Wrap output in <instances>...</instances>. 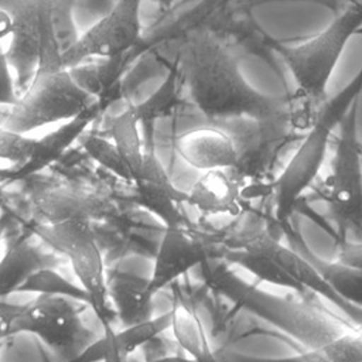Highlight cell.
<instances>
[{"label": "cell", "mask_w": 362, "mask_h": 362, "mask_svg": "<svg viewBox=\"0 0 362 362\" xmlns=\"http://www.w3.org/2000/svg\"><path fill=\"white\" fill-rule=\"evenodd\" d=\"M96 100L76 85L66 68L37 71L3 126L28 134L42 126L72 119Z\"/></svg>", "instance_id": "52a82bcc"}, {"label": "cell", "mask_w": 362, "mask_h": 362, "mask_svg": "<svg viewBox=\"0 0 362 362\" xmlns=\"http://www.w3.org/2000/svg\"><path fill=\"white\" fill-rule=\"evenodd\" d=\"M222 259L229 264H235L247 270L256 277L257 281L270 283L277 287L291 290L301 297H308L313 294L307 291L301 284H298L293 277H290L273 259L257 250L245 247H226Z\"/></svg>", "instance_id": "cb8c5ba5"}, {"label": "cell", "mask_w": 362, "mask_h": 362, "mask_svg": "<svg viewBox=\"0 0 362 362\" xmlns=\"http://www.w3.org/2000/svg\"><path fill=\"white\" fill-rule=\"evenodd\" d=\"M245 185L230 170H208L187 191V205L204 216H239L245 212Z\"/></svg>", "instance_id": "2e32d148"}, {"label": "cell", "mask_w": 362, "mask_h": 362, "mask_svg": "<svg viewBox=\"0 0 362 362\" xmlns=\"http://www.w3.org/2000/svg\"><path fill=\"white\" fill-rule=\"evenodd\" d=\"M75 0H52V24L61 52H65L78 40L79 33L72 16Z\"/></svg>", "instance_id": "f1b7e54d"}, {"label": "cell", "mask_w": 362, "mask_h": 362, "mask_svg": "<svg viewBox=\"0 0 362 362\" xmlns=\"http://www.w3.org/2000/svg\"><path fill=\"white\" fill-rule=\"evenodd\" d=\"M78 141L90 156V158H93L99 165L115 174L126 184L132 185L133 175L112 140L85 129L78 137Z\"/></svg>", "instance_id": "83f0119b"}, {"label": "cell", "mask_w": 362, "mask_h": 362, "mask_svg": "<svg viewBox=\"0 0 362 362\" xmlns=\"http://www.w3.org/2000/svg\"><path fill=\"white\" fill-rule=\"evenodd\" d=\"M4 345H6V344H4V342H1V341H0V349H1V348H3V346H4Z\"/></svg>", "instance_id": "74e56055"}, {"label": "cell", "mask_w": 362, "mask_h": 362, "mask_svg": "<svg viewBox=\"0 0 362 362\" xmlns=\"http://www.w3.org/2000/svg\"><path fill=\"white\" fill-rule=\"evenodd\" d=\"M141 0H117L116 4L62 52V66L71 68L89 58H107L132 51L140 41Z\"/></svg>", "instance_id": "8fae6325"}, {"label": "cell", "mask_w": 362, "mask_h": 362, "mask_svg": "<svg viewBox=\"0 0 362 362\" xmlns=\"http://www.w3.org/2000/svg\"><path fill=\"white\" fill-rule=\"evenodd\" d=\"M7 225H8V216L7 215H1L0 216V242H1V238L7 229Z\"/></svg>", "instance_id": "d590c367"}, {"label": "cell", "mask_w": 362, "mask_h": 362, "mask_svg": "<svg viewBox=\"0 0 362 362\" xmlns=\"http://www.w3.org/2000/svg\"><path fill=\"white\" fill-rule=\"evenodd\" d=\"M106 287L116 318L123 327L153 317L154 296L148 291V277L112 270L106 274Z\"/></svg>", "instance_id": "44dd1931"}, {"label": "cell", "mask_w": 362, "mask_h": 362, "mask_svg": "<svg viewBox=\"0 0 362 362\" xmlns=\"http://www.w3.org/2000/svg\"><path fill=\"white\" fill-rule=\"evenodd\" d=\"M338 247V259L362 270V240L344 239L335 242Z\"/></svg>", "instance_id": "d6a6232c"}, {"label": "cell", "mask_w": 362, "mask_h": 362, "mask_svg": "<svg viewBox=\"0 0 362 362\" xmlns=\"http://www.w3.org/2000/svg\"><path fill=\"white\" fill-rule=\"evenodd\" d=\"M222 126L232 137L238 160L233 168H229L245 185L246 191L266 189L270 195V182L267 181L283 148L300 140L304 133L293 129L288 115L270 119L233 117L211 122Z\"/></svg>", "instance_id": "8992f818"}, {"label": "cell", "mask_w": 362, "mask_h": 362, "mask_svg": "<svg viewBox=\"0 0 362 362\" xmlns=\"http://www.w3.org/2000/svg\"><path fill=\"white\" fill-rule=\"evenodd\" d=\"M17 293H34L48 296H64L82 301L90 307V297L82 286L66 280L57 267H44L30 274L17 288Z\"/></svg>", "instance_id": "4316f807"}, {"label": "cell", "mask_w": 362, "mask_h": 362, "mask_svg": "<svg viewBox=\"0 0 362 362\" xmlns=\"http://www.w3.org/2000/svg\"><path fill=\"white\" fill-rule=\"evenodd\" d=\"M273 218V216H272ZM274 221V219H273ZM277 229L287 243L300 252L328 283V286L344 300L362 307V270L342 260L329 262L320 257L305 242L300 230L293 223V216L286 222H276Z\"/></svg>", "instance_id": "e0dca14e"}, {"label": "cell", "mask_w": 362, "mask_h": 362, "mask_svg": "<svg viewBox=\"0 0 362 362\" xmlns=\"http://www.w3.org/2000/svg\"><path fill=\"white\" fill-rule=\"evenodd\" d=\"M35 137L0 127V158L10 161L11 164L24 163L35 144Z\"/></svg>", "instance_id": "f546056e"}, {"label": "cell", "mask_w": 362, "mask_h": 362, "mask_svg": "<svg viewBox=\"0 0 362 362\" xmlns=\"http://www.w3.org/2000/svg\"><path fill=\"white\" fill-rule=\"evenodd\" d=\"M178 1H180V0H156V3H157V6H158V8H160L161 13L168 11V10L173 8Z\"/></svg>", "instance_id": "e575fe53"}, {"label": "cell", "mask_w": 362, "mask_h": 362, "mask_svg": "<svg viewBox=\"0 0 362 362\" xmlns=\"http://www.w3.org/2000/svg\"><path fill=\"white\" fill-rule=\"evenodd\" d=\"M358 100L352 103L339 123V133L331 171L314 194L325 202L328 218L334 222L335 242L352 233L362 240V143L356 134Z\"/></svg>", "instance_id": "5b68a950"}, {"label": "cell", "mask_w": 362, "mask_h": 362, "mask_svg": "<svg viewBox=\"0 0 362 362\" xmlns=\"http://www.w3.org/2000/svg\"><path fill=\"white\" fill-rule=\"evenodd\" d=\"M132 62L133 59L129 51L115 57L98 58L95 62L83 61L66 69L76 85L96 98L102 109H105L110 103L112 96L119 92L122 76Z\"/></svg>", "instance_id": "603a6c76"}, {"label": "cell", "mask_w": 362, "mask_h": 362, "mask_svg": "<svg viewBox=\"0 0 362 362\" xmlns=\"http://www.w3.org/2000/svg\"><path fill=\"white\" fill-rule=\"evenodd\" d=\"M171 327V310L158 315L150 317L141 322L123 327L122 331L113 332L115 346L119 361H126L139 348H143L151 339L160 337Z\"/></svg>", "instance_id": "484cf974"}, {"label": "cell", "mask_w": 362, "mask_h": 362, "mask_svg": "<svg viewBox=\"0 0 362 362\" xmlns=\"http://www.w3.org/2000/svg\"><path fill=\"white\" fill-rule=\"evenodd\" d=\"M198 270L206 290L262 318L308 358L362 361V329L317 301L315 294L294 298L267 293L240 279L223 259L208 260Z\"/></svg>", "instance_id": "6da1fadb"}, {"label": "cell", "mask_w": 362, "mask_h": 362, "mask_svg": "<svg viewBox=\"0 0 362 362\" xmlns=\"http://www.w3.org/2000/svg\"><path fill=\"white\" fill-rule=\"evenodd\" d=\"M11 31V16L6 8H0V40L10 35Z\"/></svg>", "instance_id": "836d02e7"}, {"label": "cell", "mask_w": 362, "mask_h": 362, "mask_svg": "<svg viewBox=\"0 0 362 362\" xmlns=\"http://www.w3.org/2000/svg\"><path fill=\"white\" fill-rule=\"evenodd\" d=\"M362 27V0L349 3L322 31L287 45L273 41L274 54L288 68L296 88L287 95L288 119L294 130L304 133L313 124L320 107L328 99L327 88L335 66L352 35Z\"/></svg>", "instance_id": "3957f363"}, {"label": "cell", "mask_w": 362, "mask_h": 362, "mask_svg": "<svg viewBox=\"0 0 362 362\" xmlns=\"http://www.w3.org/2000/svg\"><path fill=\"white\" fill-rule=\"evenodd\" d=\"M59 264L61 257L41 239L40 242L31 238L20 240L0 260V297L17 293V288L34 272Z\"/></svg>", "instance_id": "d6986e66"}, {"label": "cell", "mask_w": 362, "mask_h": 362, "mask_svg": "<svg viewBox=\"0 0 362 362\" xmlns=\"http://www.w3.org/2000/svg\"><path fill=\"white\" fill-rule=\"evenodd\" d=\"M18 100L16 88V79L11 75V66L8 64L6 49L0 44V105L13 106Z\"/></svg>", "instance_id": "4dcf8cb0"}, {"label": "cell", "mask_w": 362, "mask_h": 362, "mask_svg": "<svg viewBox=\"0 0 362 362\" xmlns=\"http://www.w3.org/2000/svg\"><path fill=\"white\" fill-rule=\"evenodd\" d=\"M107 133L122 158L129 167L133 181L141 170L144 160V144L139 122L129 106L122 113L112 116L107 122ZM133 184V182H132Z\"/></svg>", "instance_id": "d4e9b609"}, {"label": "cell", "mask_w": 362, "mask_h": 362, "mask_svg": "<svg viewBox=\"0 0 362 362\" xmlns=\"http://www.w3.org/2000/svg\"><path fill=\"white\" fill-rule=\"evenodd\" d=\"M33 232L44 243L68 259L81 286L89 294L90 308L102 327L110 325L116 314L107 297L106 272L90 221L69 219L51 225L35 223Z\"/></svg>", "instance_id": "9c48e42d"}, {"label": "cell", "mask_w": 362, "mask_h": 362, "mask_svg": "<svg viewBox=\"0 0 362 362\" xmlns=\"http://www.w3.org/2000/svg\"><path fill=\"white\" fill-rule=\"evenodd\" d=\"M88 304L64 297L37 294L13 321V334L38 337L61 361H78L82 351L99 335L83 321Z\"/></svg>", "instance_id": "ba28073f"}, {"label": "cell", "mask_w": 362, "mask_h": 362, "mask_svg": "<svg viewBox=\"0 0 362 362\" xmlns=\"http://www.w3.org/2000/svg\"><path fill=\"white\" fill-rule=\"evenodd\" d=\"M132 187L134 202L158 218L164 228L189 222L181 209L187 202V192L175 187L156 151L144 153L141 170Z\"/></svg>", "instance_id": "7c38bea8"}, {"label": "cell", "mask_w": 362, "mask_h": 362, "mask_svg": "<svg viewBox=\"0 0 362 362\" xmlns=\"http://www.w3.org/2000/svg\"><path fill=\"white\" fill-rule=\"evenodd\" d=\"M173 150L189 167L199 171L229 170L238 160L230 134L211 122L192 126L174 136Z\"/></svg>", "instance_id": "5bb4252c"}, {"label": "cell", "mask_w": 362, "mask_h": 362, "mask_svg": "<svg viewBox=\"0 0 362 362\" xmlns=\"http://www.w3.org/2000/svg\"><path fill=\"white\" fill-rule=\"evenodd\" d=\"M171 42L184 89L205 122L288 115L287 95L270 96L255 89L243 78L233 48L216 35L197 28Z\"/></svg>", "instance_id": "7a4b0ae2"}, {"label": "cell", "mask_w": 362, "mask_h": 362, "mask_svg": "<svg viewBox=\"0 0 362 362\" xmlns=\"http://www.w3.org/2000/svg\"><path fill=\"white\" fill-rule=\"evenodd\" d=\"M24 310V305L11 304L3 301L0 297V341L7 344V341L14 335L13 334V321L18 317V314Z\"/></svg>", "instance_id": "1f68e13d"}, {"label": "cell", "mask_w": 362, "mask_h": 362, "mask_svg": "<svg viewBox=\"0 0 362 362\" xmlns=\"http://www.w3.org/2000/svg\"><path fill=\"white\" fill-rule=\"evenodd\" d=\"M362 93V65L351 82L320 107L313 124L300 139V146L284 170L270 182L273 219L286 222L294 216L298 204L310 189L324 164L327 150L341 120Z\"/></svg>", "instance_id": "277c9868"}, {"label": "cell", "mask_w": 362, "mask_h": 362, "mask_svg": "<svg viewBox=\"0 0 362 362\" xmlns=\"http://www.w3.org/2000/svg\"><path fill=\"white\" fill-rule=\"evenodd\" d=\"M3 202V194H1V188H0V204Z\"/></svg>", "instance_id": "8d00e7d4"}, {"label": "cell", "mask_w": 362, "mask_h": 362, "mask_svg": "<svg viewBox=\"0 0 362 362\" xmlns=\"http://www.w3.org/2000/svg\"><path fill=\"white\" fill-rule=\"evenodd\" d=\"M168 72L164 82L154 90L146 100L132 105V110L139 122L143 136V144L146 153L154 150V127L161 119L174 116L182 105L184 85L177 66V62L171 59L168 62Z\"/></svg>", "instance_id": "ffe728a7"}, {"label": "cell", "mask_w": 362, "mask_h": 362, "mask_svg": "<svg viewBox=\"0 0 362 362\" xmlns=\"http://www.w3.org/2000/svg\"><path fill=\"white\" fill-rule=\"evenodd\" d=\"M33 215L37 223H58L69 219L100 216L103 205L98 198L75 189H44L33 195Z\"/></svg>", "instance_id": "7402d4cb"}, {"label": "cell", "mask_w": 362, "mask_h": 362, "mask_svg": "<svg viewBox=\"0 0 362 362\" xmlns=\"http://www.w3.org/2000/svg\"><path fill=\"white\" fill-rule=\"evenodd\" d=\"M102 110V106L96 100L85 112L65 120L58 129L52 130L47 136L37 139L30 157L24 163L13 164L8 168H0V184L27 178L57 161L68 147L78 141L81 133L88 129Z\"/></svg>", "instance_id": "9a60e30c"}, {"label": "cell", "mask_w": 362, "mask_h": 362, "mask_svg": "<svg viewBox=\"0 0 362 362\" xmlns=\"http://www.w3.org/2000/svg\"><path fill=\"white\" fill-rule=\"evenodd\" d=\"M3 8L11 16L10 42L6 55L16 72V88L20 96L33 81L40 59L38 0H6Z\"/></svg>", "instance_id": "4fadbf2b"}, {"label": "cell", "mask_w": 362, "mask_h": 362, "mask_svg": "<svg viewBox=\"0 0 362 362\" xmlns=\"http://www.w3.org/2000/svg\"><path fill=\"white\" fill-rule=\"evenodd\" d=\"M171 329L180 349L189 354L197 361H215V351L211 346L206 329L198 315L194 297L185 291L178 280L173 284Z\"/></svg>", "instance_id": "ac0fdd59"}, {"label": "cell", "mask_w": 362, "mask_h": 362, "mask_svg": "<svg viewBox=\"0 0 362 362\" xmlns=\"http://www.w3.org/2000/svg\"><path fill=\"white\" fill-rule=\"evenodd\" d=\"M225 249L222 230H209L191 221L165 226L154 255L148 291L156 296L202 263L222 259Z\"/></svg>", "instance_id": "30bf717a"}]
</instances>
